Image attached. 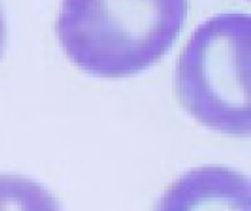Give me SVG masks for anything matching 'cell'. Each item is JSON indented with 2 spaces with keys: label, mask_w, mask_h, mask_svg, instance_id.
I'll use <instances>...</instances> for the list:
<instances>
[{
  "label": "cell",
  "mask_w": 251,
  "mask_h": 211,
  "mask_svg": "<svg viewBox=\"0 0 251 211\" xmlns=\"http://www.w3.org/2000/svg\"><path fill=\"white\" fill-rule=\"evenodd\" d=\"M187 2H64L55 31L70 61L99 78L137 74L163 58L183 31Z\"/></svg>",
  "instance_id": "6da1fadb"
},
{
  "label": "cell",
  "mask_w": 251,
  "mask_h": 211,
  "mask_svg": "<svg viewBox=\"0 0 251 211\" xmlns=\"http://www.w3.org/2000/svg\"><path fill=\"white\" fill-rule=\"evenodd\" d=\"M251 20L223 12L201 23L178 56L174 88L183 108L216 132L247 137L251 128Z\"/></svg>",
  "instance_id": "7a4b0ae2"
},
{
  "label": "cell",
  "mask_w": 251,
  "mask_h": 211,
  "mask_svg": "<svg viewBox=\"0 0 251 211\" xmlns=\"http://www.w3.org/2000/svg\"><path fill=\"white\" fill-rule=\"evenodd\" d=\"M152 211H251L250 181L226 165H201L174 181Z\"/></svg>",
  "instance_id": "3957f363"
},
{
  "label": "cell",
  "mask_w": 251,
  "mask_h": 211,
  "mask_svg": "<svg viewBox=\"0 0 251 211\" xmlns=\"http://www.w3.org/2000/svg\"><path fill=\"white\" fill-rule=\"evenodd\" d=\"M0 211H63V207L38 181L0 173Z\"/></svg>",
  "instance_id": "277c9868"
},
{
  "label": "cell",
  "mask_w": 251,
  "mask_h": 211,
  "mask_svg": "<svg viewBox=\"0 0 251 211\" xmlns=\"http://www.w3.org/2000/svg\"><path fill=\"white\" fill-rule=\"evenodd\" d=\"M8 46V23L3 8L0 6V59L3 58Z\"/></svg>",
  "instance_id": "5b68a950"
}]
</instances>
